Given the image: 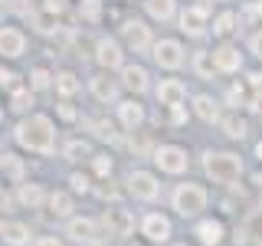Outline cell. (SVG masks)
<instances>
[{
	"instance_id": "1",
	"label": "cell",
	"mask_w": 262,
	"mask_h": 246,
	"mask_svg": "<svg viewBox=\"0 0 262 246\" xmlns=\"http://www.w3.org/2000/svg\"><path fill=\"white\" fill-rule=\"evenodd\" d=\"M13 141L30 154H53L56 151V125L49 115H23L13 128Z\"/></svg>"
},
{
	"instance_id": "2",
	"label": "cell",
	"mask_w": 262,
	"mask_h": 246,
	"mask_svg": "<svg viewBox=\"0 0 262 246\" xmlns=\"http://www.w3.org/2000/svg\"><path fill=\"white\" fill-rule=\"evenodd\" d=\"M203 171L213 184H233L243 174V161L239 154H229V151H207L203 154Z\"/></svg>"
},
{
	"instance_id": "3",
	"label": "cell",
	"mask_w": 262,
	"mask_h": 246,
	"mask_svg": "<svg viewBox=\"0 0 262 246\" xmlns=\"http://www.w3.org/2000/svg\"><path fill=\"white\" fill-rule=\"evenodd\" d=\"M170 207H174L180 217H200V210H207V191L200 184H177L174 194H170Z\"/></svg>"
},
{
	"instance_id": "4",
	"label": "cell",
	"mask_w": 262,
	"mask_h": 246,
	"mask_svg": "<svg viewBox=\"0 0 262 246\" xmlns=\"http://www.w3.org/2000/svg\"><path fill=\"white\" fill-rule=\"evenodd\" d=\"M151 158L164 174H184V171L190 168V158H187V151L180 145H158L151 151Z\"/></svg>"
},
{
	"instance_id": "5",
	"label": "cell",
	"mask_w": 262,
	"mask_h": 246,
	"mask_svg": "<svg viewBox=\"0 0 262 246\" xmlns=\"http://www.w3.org/2000/svg\"><path fill=\"white\" fill-rule=\"evenodd\" d=\"M125 187H128V194L135 197V200H144V203H151V200L161 197V180L154 177L151 171H131L125 177Z\"/></svg>"
},
{
	"instance_id": "6",
	"label": "cell",
	"mask_w": 262,
	"mask_h": 246,
	"mask_svg": "<svg viewBox=\"0 0 262 246\" xmlns=\"http://www.w3.org/2000/svg\"><path fill=\"white\" fill-rule=\"evenodd\" d=\"M151 56H154V63H158L161 69H180L184 59H187L180 39H158V43L151 46Z\"/></svg>"
},
{
	"instance_id": "7",
	"label": "cell",
	"mask_w": 262,
	"mask_h": 246,
	"mask_svg": "<svg viewBox=\"0 0 262 246\" xmlns=\"http://www.w3.org/2000/svg\"><path fill=\"white\" fill-rule=\"evenodd\" d=\"M121 39H125L128 49L135 53H147L154 46V36H151V27L144 20H125L121 23Z\"/></svg>"
},
{
	"instance_id": "8",
	"label": "cell",
	"mask_w": 262,
	"mask_h": 246,
	"mask_svg": "<svg viewBox=\"0 0 262 246\" xmlns=\"http://www.w3.org/2000/svg\"><path fill=\"white\" fill-rule=\"evenodd\" d=\"M207 20H210L207 4H193V7H187V10H180V16H177L180 30H184L187 36H203V33H207Z\"/></svg>"
},
{
	"instance_id": "9",
	"label": "cell",
	"mask_w": 262,
	"mask_h": 246,
	"mask_svg": "<svg viewBox=\"0 0 262 246\" xmlns=\"http://www.w3.org/2000/svg\"><path fill=\"white\" fill-rule=\"evenodd\" d=\"M95 63L102 66V69H121L125 66V49L115 36H102L95 43Z\"/></svg>"
},
{
	"instance_id": "10",
	"label": "cell",
	"mask_w": 262,
	"mask_h": 246,
	"mask_svg": "<svg viewBox=\"0 0 262 246\" xmlns=\"http://www.w3.org/2000/svg\"><path fill=\"white\" fill-rule=\"evenodd\" d=\"M27 53V33L20 27H0V59H20Z\"/></svg>"
},
{
	"instance_id": "11",
	"label": "cell",
	"mask_w": 262,
	"mask_h": 246,
	"mask_svg": "<svg viewBox=\"0 0 262 246\" xmlns=\"http://www.w3.org/2000/svg\"><path fill=\"white\" fill-rule=\"evenodd\" d=\"M89 92H92L95 102L108 105V102H118V92H121V82L112 79L108 72H98V76L89 79Z\"/></svg>"
},
{
	"instance_id": "12",
	"label": "cell",
	"mask_w": 262,
	"mask_h": 246,
	"mask_svg": "<svg viewBox=\"0 0 262 246\" xmlns=\"http://www.w3.org/2000/svg\"><path fill=\"white\" fill-rule=\"evenodd\" d=\"M49 200V194L43 191V184H36V180H20L16 184V203L27 210H43Z\"/></svg>"
},
{
	"instance_id": "13",
	"label": "cell",
	"mask_w": 262,
	"mask_h": 246,
	"mask_svg": "<svg viewBox=\"0 0 262 246\" xmlns=\"http://www.w3.org/2000/svg\"><path fill=\"white\" fill-rule=\"evenodd\" d=\"M102 223L115 236H131V230H135V217H131V210H125V207L115 203V207H108L102 213Z\"/></svg>"
},
{
	"instance_id": "14",
	"label": "cell",
	"mask_w": 262,
	"mask_h": 246,
	"mask_svg": "<svg viewBox=\"0 0 262 246\" xmlns=\"http://www.w3.org/2000/svg\"><path fill=\"white\" fill-rule=\"evenodd\" d=\"M115 115H118L121 128H128V131H138V128L144 125V118H147L144 105L135 102V98H121V102L115 105Z\"/></svg>"
},
{
	"instance_id": "15",
	"label": "cell",
	"mask_w": 262,
	"mask_h": 246,
	"mask_svg": "<svg viewBox=\"0 0 262 246\" xmlns=\"http://www.w3.org/2000/svg\"><path fill=\"white\" fill-rule=\"evenodd\" d=\"M66 236L76 243H98V223L92 217H69L66 220Z\"/></svg>"
},
{
	"instance_id": "16",
	"label": "cell",
	"mask_w": 262,
	"mask_h": 246,
	"mask_svg": "<svg viewBox=\"0 0 262 246\" xmlns=\"http://www.w3.org/2000/svg\"><path fill=\"white\" fill-rule=\"evenodd\" d=\"M121 86L128 89V92H135V95H141L151 89V76H147V69L144 66H135V63H125L121 66Z\"/></svg>"
},
{
	"instance_id": "17",
	"label": "cell",
	"mask_w": 262,
	"mask_h": 246,
	"mask_svg": "<svg viewBox=\"0 0 262 246\" xmlns=\"http://www.w3.org/2000/svg\"><path fill=\"white\" fill-rule=\"evenodd\" d=\"M154 95H158V102L164 105V109H174V105H184L187 86L180 79H161L158 89H154Z\"/></svg>"
},
{
	"instance_id": "18",
	"label": "cell",
	"mask_w": 262,
	"mask_h": 246,
	"mask_svg": "<svg viewBox=\"0 0 262 246\" xmlns=\"http://www.w3.org/2000/svg\"><path fill=\"white\" fill-rule=\"evenodd\" d=\"M141 236L151 243H167L170 236V220L164 217V213H144L141 220Z\"/></svg>"
},
{
	"instance_id": "19",
	"label": "cell",
	"mask_w": 262,
	"mask_h": 246,
	"mask_svg": "<svg viewBox=\"0 0 262 246\" xmlns=\"http://www.w3.org/2000/svg\"><path fill=\"white\" fill-rule=\"evenodd\" d=\"M0 240H4L7 246H27V240H30V227L20 223V220L0 217Z\"/></svg>"
},
{
	"instance_id": "20",
	"label": "cell",
	"mask_w": 262,
	"mask_h": 246,
	"mask_svg": "<svg viewBox=\"0 0 262 246\" xmlns=\"http://www.w3.org/2000/svg\"><path fill=\"white\" fill-rule=\"evenodd\" d=\"M213 59H216L220 72H239L243 69V53L236 46H229V43H223L220 49H213Z\"/></svg>"
},
{
	"instance_id": "21",
	"label": "cell",
	"mask_w": 262,
	"mask_h": 246,
	"mask_svg": "<svg viewBox=\"0 0 262 246\" xmlns=\"http://www.w3.org/2000/svg\"><path fill=\"white\" fill-rule=\"evenodd\" d=\"M193 233H196V240H200L203 246H220L223 236H226V227L220 223V220H200Z\"/></svg>"
},
{
	"instance_id": "22",
	"label": "cell",
	"mask_w": 262,
	"mask_h": 246,
	"mask_svg": "<svg viewBox=\"0 0 262 246\" xmlns=\"http://www.w3.org/2000/svg\"><path fill=\"white\" fill-rule=\"evenodd\" d=\"M27 20H30V27L36 30L39 36H56V33H59V16H56V13H46L43 7H39V10H33Z\"/></svg>"
},
{
	"instance_id": "23",
	"label": "cell",
	"mask_w": 262,
	"mask_h": 246,
	"mask_svg": "<svg viewBox=\"0 0 262 246\" xmlns=\"http://www.w3.org/2000/svg\"><path fill=\"white\" fill-rule=\"evenodd\" d=\"M92 145L85 141V138H69V141L62 145V158L69 164H82V161H92Z\"/></svg>"
},
{
	"instance_id": "24",
	"label": "cell",
	"mask_w": 262,
	"mask_h": 246,
	"mask_svg": "<svg viewBox=\"0 0 262 246\" xmlns=\"http://www.w3.org/2000/svg\"><path fill=\"white\" fill-rule=\"evenodd\" d=\"M46 207H49V213H53V217L69 220L72 210H76V203H72V194H69V191H53V194H49V200H46Z\"/></svg>"
},
{
	"instance_id": "25",
	"label": "cell",
	"mask_w": 262,
	"mask_h": 246,
	"mask_svg": "<svg viewBox=\"0 0 262 246\" xmlns=\"http://www.w3.org/2000/svg\"><path fill=\"white\" fill-rule=\"evenodd\" d=\"M144 10L151 20L158 23H170L177 16V0H144Z\"/></svg>"
},
{
	"instance_id": "26",
	"label": "cell",
	"mask_w": 262,
	"mask_h": 246,
	"mask_svg": "<svg viewBox=\"0 0 262 246\" xmlns=\"http://www.w3.org/2000/svg\"><path fill=\"white\" fill-rule=\"evenodd\" d=\"M53 89H56V95H59V98H72L82 89V82H79V76L72 69H59V72H56V79H53Z\"/></svg>"
},
{
	"instance_id": "27",
	"label": "cell",
	"mask_w": 262,
	"mask_h": 246,
	"mask_svg": "<svg viewBox=\"0 0 262 246\" xmlns=\"http://www.w3.org/2000/svg\"><path fill=\"white\" fill-rule=\"evenodd\" d=\"M0 174L20 184V180H27V164H23V158H16V154L4 151V154H0Z\"/></svg>"
},
{
	"instance_id": "28",
	"label": "cell",
	"mask_w": 262,
	"mask_h": 246,
	"mask_svg": "<svg viewBox=\"0 0 262 246\" xmlns=\"http://www.w3.org/2000/svg\"><path fill=\"white\" fill-rule=\"evenodd\" d=\"M193 112H196V118L207 121V125H213V121L223 118V115H220V105L213 102L210 95H196V98H193Z\"/></svg>"
},
{
	"instance_id": "29",
	"label": "cell",
	"mask_w": 262,
	"mask_h": 246,
	"mask_svg": "<svg viewBox=\"0 0 262 246\" xmlns=\"http://www.w3.org/2000/svg\"><path fill=\"white\" fill-rule=\"evenodd\" d=\"M193 72H196V76H200V79H213V76H216V59H213V53H210V49H196V53H193Z\"/></svg>"
},
{
	"instance_id": "30",
	"label": "cell",
	"mask_w": 262,
	"mask_h": 246,
	"mask_svg": "<svg viewBox=\"0 0 262 246\" xmlns=\"http://www.w3.org/2000/svg\"><path fill=\"white\" fill-rule=\"evenodd\" d=\"M220 128H223V135L236 138V141H243V138H246V131H249V125H246V118H243V115H236V112L223 115V118H220Z\"/></svg>"
},
{
	"instance_id": "31",
	"label": "cell",
	"mask_w": 262,
	"mask_h": 246,
	"mask_svg": "<svg viewBox=\"0 0 262 246\" xmlns=\"http://www.w3.org/2000/svg\"><path fill=\"white\" fill-rule=\"evenodd\" d=\"M30 105H33V92H30V86H16V89H10V112L27 115Z\"/></svg>"
},
{
	"instance_id": "32",
	"label": "cell",
	"mask_w": 262,
	"mask_h": 246,
	"mask_svg": "<svg viewBox=\"0 0 262 246\" xmlns=\"http://www.w3.org/2000/svg\"><path fill=\"white\" fill-rule=\"evenodd\" d=\"M79 20L95 27L102 20V0H79Z\"/></svg>"
},
{
	"instance_id": "33",
	"label": "cell",
	"mask_w": 262,
	"mask_h": 246,
	"mask_svg": "<svg viewBox=\"0 0 262 246\" xmlns=\"http://www.w3.org/2000/svg\"><path fill=\"white\" fill-rule=\"evenodd\" d=\"M85 128L92 131L95 138H102V141H115V125L105 118H85Z\"/></svg>"
},
{
	"instance_id": "34",
	"label": "cell",
	"mask_w": 262,
	"mask_h": 246,
	"mask_svg": "<svg viewBox=\"0 0 262 246\" xmlns=\"http://www.w3.org/2000/svg\"><path fill=\"white\" fill-rule=\"evenodd\" d=\"M89 164H92V174H95V177H112V171H115V161H112L105 151H95Z\"/></svg>"
},
{
	"instance_id": "35",
	"label": "cell",
	"mask_w": 262,
	"mask_h": 246,
	"mask_svg": "<svg viewBox=\"0 0 262 246\" xmlns=\"http://www.w3.org/2000/svg\"><path fill=\"white\" fill-rule=\"evenodd\" d=\"M236 20H239V16H236V13L223 10V13L216 16V20H213V33H216V36H229V33L236 30Z\"/></svg>"
},
{
	"instance_id": "36",
	"label": "cell",
	"mask_w": 262,
	"mask_h": 246,
	"mask_svg": "<svg viewBox=\"0 0 262 246\" xmlns=\"http://www.w3.org/2000/svg\"><path fill=\"white\" fill-rule=\"evenodd\" d=\"M69 191L72 194H92L95 191V187H92V177L82 174V171H72V174H69Z\"/></svg>"
},
{
	"instance_id": "37",
	"label": "cell",
	"mask_w": 262,
	"mask_h": 246,
	"mask_svg": "<svg viewBox=\"0 0 262 246\" xmlns=\"http://www.w3.org/2000/svg\"><path fill=\"white\" fill-rule=\"evenodd\" d=\"M53 79H56V72H49V69H43V66H36V69L30 72V89H49V86H53Z\"/></svg>"
},
{
	"instance_id": "38",
	"label": "cell",
	"mask_w": 262,
	"mask_h": 246,
	"mask_svg": "<svg viewBox=\"0 0 262 246\" xmlns=\"http://www.w3.org/2000/svg\"><path fill=\"white\" fill-rule=\"evenodd\" d=\"M56 115H59L62 121H76V118H79V112L72 109V102H69V98H62V102L56 105Z\"/></svg>"
},
{
	"instance_id": "39",
	"label": "cell",
	"mask_w": 262,
	"mask_h": 246,
	"mask_svg": "<svg viewBox=\"0 0 262 246\" xmlns=\"http://www.w3.org/2000/svg\"><path fill=\"white\" fill-rule=\"evenodd\" d=\"M4 4H7V10H13V13H20V16H30L33 13L30 0H4Z\"/></svg>"
},
{
	"instance_id": "40",
	"label": "cell",
	"mask_w": 262,
	"mask_h": 246,
	"mask_svg": "<svg viewBox=\"0 0 262 246\" xmlns=\"http://www.w3.org/2000/svg\"><path fill=\"white\" fill-rule=\"evenodd\" d=\"M43 10H46V13H56V16H59V13H66V10H69V0H43Z\"/></svg>"
},
{
	"instance_id": "41",
	"label": "cell",
	"mask_w": 262,
	"mask_h": 246,
	"mask_svg": "<svg viewBox=\"0 0 262 246\" xmlns=\"http://www.w3.org/2000/svg\"><path fill=\"white\" fill-rule=\"evenodd\" d=\"M0 86L4 89H16V72L10 66H0Z\"/></svg>"
},
{
	"instance_id": "42",
	"label": "cell",
	"mask_w": 262,
	"mask_h": 246,
	"mask_svg": "<svg viewBox=\"0 0 262 246\" xmlns=\"http://www.w3.org/2000/svg\"><path fill=\"white\" fill-rule=\"evenodd\" d=\"M128 148L131 151H147V148H151V138H135V131H131V141H128Z\"/></svg>"
},
{
	"instance_id": "43",
	"label": "cell",
	"mask_w": 262,
	"mask_h": 246,
	"mask_svg": "<svg viewBox=\"0 0 262 246\" xmlns=\"http://www.w3.org/2000/svg\"><path fill=\"white\" fill-rule=\"evenodd\" d=\"M246 86L252 89L259 98H262V72H249V79H246Z\"/></svg>"
},
{
	"instance_id": "44",
	"label": "cell",
	"mask_w": 262,
	"mask_h": 246,
	"mask_svg": "<svg viewBox=\"0 0 262 246\" xmlns=\"http://www.w3.org/2000/svg\"><path fill=\"white\" fill-rule=\"evenodd\" d=\"M249 49H252V56H256V59H262V30H259V33H252Z\"/></svg>"
},
{
	"instance_id": "45",
	"label": "cell",
	"mask_w": 262,
	"mask_h": 246,
	"mask_svg": "<svg viewBox=\"0 0 262 246\" xmlns=\"http://www.w3.org/2000/svg\"><path fill=\"white\" fill-rule=\"evenodd\" d=\"M184 121H187L184 105H174V109H170V125H184Z\"/></svg>"
},
{
	"instance_id": "46",
	"label": "cell",
	"mask_w": 262,
	"mask_h": 246,
	"mask_svg": "<svg viewBox=\"0 0 262 246\" xmlns=\"http://www.w3.org/2000/svg\"><path fill=\"white\" fill-rule=\"evenodd\" d=\"M239 16H243L246 23H256V20H259V7H246V10H243Z\"/></svg>"
},
{
	"instance_id": "47",
	"label": "cell",
	"mask_w": 262,
	"mask_h": 246,
	"mask_svg": "<svg viewBox=\"0 0 262 246\" xmlns=\"http://www.w3.org/2000/svg\"><path fill=\"white\" fill-rule=\"evenodd\" d=\"M36 246H62V240H56V236H39Z\"/></svg>"
},
{
	"instance_id": "48",
	"label": "cell",
	"mask_w": 262,
	"mask_h": 246,
	"mask_svg": "<svg viewBox=\"0 0 262 246\" xmlns=\"http://www.w3.org/2000/svg\"><path fill=\"white\" fill-rule=\"evenodd\" d=\"M256 243H259V246H262V217H259V220H256Z\"/></svg>"
},
{
	"instance_id": "49",
	"label": "cell",
	"mask_w": 262,
	"mask_h": 246,
	"mask_svg": "<svg viewBox=\"0 0 262 246\" xmlns=\"http://www.w3.org/2000/svg\"><path fill=\"white\" fill-rule=\"evenodd\" d=\"M256 187H259V191H262V171H259V174H256Z\"/></svg>"
},
{
	"instance_id": "50",
	"label": "cell",
	"mask_w": 262,
	"mask_h": 246,
	"mask_svg": "<svg viewBox=\"0 0 262 246\" xmlns=\"http://www.w3.org/2000/svg\"><path fill=\"white\" fill-rule=\"evenodd\" d=\"M256 158H259V161H262V141H259V145H256Z\"/></svg>"
},
{
	"instance_id": "51",
	"label": "cell",
	"mask_w": 262,
	"mask_h": 246,
	"mask_svg": "<svg viewBox=\"0 0 262 246\" xmlns=\"http://www.w3.org/2000/svg\"><path fill=\"white\" fill-rule=\"evenodd\" d=\"M4 10H7V4H4V0H0V16H4Z\"/></svg>"
},
{
	"instance_id": "52",
	"label": "cell",
	"mask_w": 262,
	"mask_h": 246,
	"mask_svg": "<svg viewBox=\"0 0 262 246\" xmlns=\"http://www.w3.org/2000/svg\"><path fill=\"white\" fill-rule=\"evenodd\" d=\"M0 194H4V174H0Z\"/></svg>"
},
{
	"instance_id": "53",
	"label": "cell",
	"mask_w": 262,
	"mask_h": 246,
	"mask_svg": "<svg viewBox=\"0 0 262 246\" xmlns=\"http://www.w3.org/2000/svg\"><path fill=\"white\" fill-rule=\"evenodd\" d=\"M256 7H259V16H262V0H259V4H256Z\"/></svg>"
},
{
	"instance_id": "54",
	"label": "cell",
	"mask_w": 262,
	"mask_h": 246,
	"mask_svg": "<svg viewBox=\"0 0 262 246\" xmlns=\"http://www.w3.org/2000/svg\"><path fill=\"white\" fill-rule=\"evenodd\" d=\"M0 121H4V105H0Z\"/></svg>"
},
{
	"instance_id": "55",
	"label": "cell",
	"mask_w": 262,
	"mask_h": 246,
	"mask_svg": "<svg viewBox=\"0 0 262 246\" xmlns=\"http://www.w3.org/2000/svg\"><path fill=\"white\" fill-rule=\"evenodd\" d=\"M207 4H213V0H207Z\"/></svg>"
},
{
	"instance_id": "56",
	"label": "cell",
	"mask_w": 262,
	"mask_h": 246,
	"mask_svg": "<svg viewBox=\"0 0 262 246\" xmlns=\"http://www.w3.org/2000/svg\"><path fill=\"white\" fill-rule=\"evenodd\" d=\"M180 246H184V243H180Z\"/></svg>"
}]
</instances>
